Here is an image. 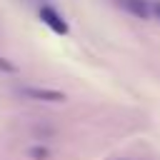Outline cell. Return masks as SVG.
<instances>
[{"instance_id":"4","label":"cell","mask_w":160,"mask_h":160,"mask_svg":"<svg viewBox=\"0 0 160 160\" xmlns=\"http://www.w3.org/2000/svg\"><path fill=\"white\" fill-rule=\"evenodd\" d=\"M30 158H35V160H48L50 158V152H48V148H30Z\"/></svg>"},{"instance_id":"1","label":"cell","mask_w":160,"mask_h":160,"mask_svg":"<svg viewBox=\"0 0 160 160\" xmlns=\"http://www.w3.org/2000/svg\"><path fill=\"white\" fill-rule=\"evenodd\" d=\"M18 92L28 100H38V102H62L65 92L55 90V88H38V85H20Z\"/></svg>"},{"instance_id":"3","label":"cell","mask_w":160,"mask_h":160,"mask_svg":"<svg viewBox=\"0 0 160 160\" xmlns=\"http://www.w3.org/2000/svg\"><path fill=\"white\" fill-rule=\"evenodd\" d=\"M128 15L138 18V20H148L152 15V0H115Z\"/></svg>"},{"instance_id":"5","label":"cell","mask_w":160,"mask_h":160,"mask_svg":"<svg viewBox=\"0 0 160 160\" xmlns=\"http://www.w3.org/2000/svg\"><path fill=\"white\" fill-rule=\"evenodd\" d=\"M0 70H2V72H15V65L8 62L5 58H0Z\"/></svg>"},{"instance_id":"6","label":"cell","mask_w":160,"mask_h":160,"mask_svg":"<svg viewBox=\"0 0 160 160\" xmlns=\"http://www.w3.org/2000/svg\"><path fill=\"white\" fill-rule=\"evenodd\" d=\"M152 15L160 20V0H152Z\"/></svg>"},{"instance_id":"2","label":"cell","mask_w":160,"mask_h":160,"mask_svg":"<svg viewBox=\"0 0 160 160\" xmlns=\"http://www.w3.org/2000/svg\"><path fill=\"white\" fill-rule=\"evenodd\" d=\"M38 15H40V20H42L52 32H58V35H68V22H65V18H62L55 8L42 5V8L38 10Z\"/></svg>"}]
</instances>
